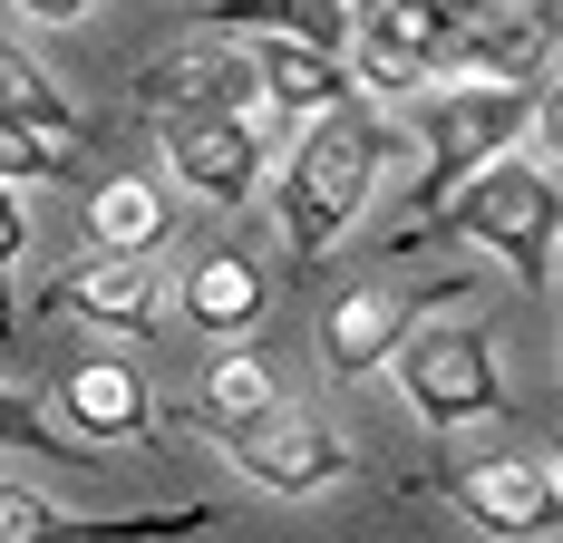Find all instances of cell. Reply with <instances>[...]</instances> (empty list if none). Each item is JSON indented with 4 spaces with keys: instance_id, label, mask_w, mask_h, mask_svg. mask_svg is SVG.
I'll return each instance as SVG.
<instances>
[{
    "instance_id": "17",
    "label": "cell",
    "mask_w": 563,
    "mask_h": 543,
    "mask_svg": "<svg viewBox=\"0 0 563 543\" xmlns=\"http://www.w3.org/2000/svg\"><path fill=\"white\" fill-rule=\"evenodd\" d=\"M88 243H98L108 263H156V253L175 243L166 185H146V175H108V185H88Z\"/></svg>"
},
{
    "instance_id": "9",
    "label": "cell",
    "mask_w": 563,
    "mask_h": 543,
    "mask_svg": "<svg viewBox=\"0 0 563 543\" xmlns=\"http://www.w3.org/2000/svg\"><path fill=\"white\" fill-rule=\"evenodd\" d=\"M136 117L175 126V117H263V88L233 40H175L166 58L136 68Z\"/></svg>"
},
{
    "instance_id": "4",
    "label": "cell",
    "mask_w": 563,
    "mask_h": 543,
    "mask_svg": "<svg viewBox=\"0 0 563 543\" xmlns=\"http://www.w3.org/2000/svg\"><path fill=\"white\" fill-rule=\"evenodd\" d=\"M398 388L428 428H476V418H515L506 398V369L486 350V330H408L398 340Z\"/></svg>"
},
{
    "instance_id": "18",
    "label": "cell",
    "mask_w": 563,
    "mask_h": 543,
    "mask_svg": "<svg viewBox=\"0 0 563 543\" xmlns=\"http://www.w3.org/2000/svg\"><path fill=\"white\" fill-rule=\"evenodd\" d=\"M0 126L30 136V146H49V156H68V165H78V146H88V117L58 98V78L40 68V58H20V49H0Z\"/></svg>"
},
{
    "instance_id": "5",
    "label": "cell",
    "mask_w": 563,
    "mask_h": 543,
    "mask_svg": "<svg viewBox=\"0 0 563 543\" xmlns=\"http://www.w3.org/2000/svg\"><path fill=\"white\" fill-rule=\"evenodd\" d=\"M195 436H214L233 456V476L263 486V495H321V486H340V476L360 466V446H350L331 418H311V408H273V418H253V428H195Z\"/></svg>"
},
{
    "instance_id": "16",
    "label": "cell",
    "mask_w": 563,
    "mask_h": 543,
    "mask_svg": "<svg viewBox=\"0 0 563 543\" xmlns=\"http://www.w3.org/2000/svg\"><path fill=\"white\" fill-rule=\"evenodd\" d=\"M544 40H554L544 10H456L448 68H466V88H525V68L544 58Z\"/></svg>"
},
{
    "instance_id": "19",
    "label": "cell",
    "mask_w": 563,
    "mask_h": 543,
    "mask_svg": "<svg viewBox=\"0 0 563 543\" xmlns=\"http://www.w3.org/2000/svg\"><path fill=\"white\" fill-rule=\"evenodd\" d=\"M282 408V379L263 350H214V369H205V388H195V428H253V418H273Z\"/></svg>"
},
{
    "instance_id": "12",
    "label": "cell",
    "mask_w": 563,
    "mask_h": 543,
    "mask_svg": "<svg viewBox=\"0 0 563 543\" xmlns=\"http://www.w3.org/2000/svg\"><path fill=\"white\" fill-rule=\"evenodd\" d=\"M88 321V330H117V340H156L166 321V291H156V263H108V253H88V263H68L40 291V321Z\"/></svg>"
},
{
    "instance_id": "2",
    "label": "cell",
    "mask_w": 563,
    "mask_h": 543,
    "mask_svg": "<svg viewBox=\"0 0 563 543\" xmlns=\"http://www.w3.org/2000/svg\"><path fill=\"white\" fill-rule=\"evenodd\" d=\"M534 126H544L534 88H428V108H418V185H408V223L389 233V253L408 233H428L456 204V185H476L486 165H506Z\"/></svg>"
},
{
    "instance_id": "22",
    "label": "cell",
    "mask_w": 563,
    "mask_h": 543,
    "mask_svg": "<svg viewBox=\"0 0 563 543\" xmlns=\"http://www.w3.org/2000/svg\"><path fill=\"white\" fill-rule=\"evenodd\" d=\"M68 175H78L68 156H49V146H30V136L0 126V195H20V185H68Z\"/></svg>"
},
{
    "instance_id": "7",
    "label": "cell",
    "mask_w": 563,
    "mask_h": 543,
    "mask_svg": "<svg viewBox=\"0 0 563 543\" xmlns=\"http://www.w3.org/2000/svg\"><path fill=\"white\" fill-rule=\"evenodd\" d=\"M428 486L496 543H544L563 524V486H554L544 456H438Z\"/></svg>"
},
{
    "instance_id": "8",
    "label": "cell",
    "mask_w": 563,
    "mask_h": 543,
    "mask_svg": "<svg viewBox=\"0 0 563 543\" xmlns=\"http://www.w3.org/2000/svg\"><path fill=\"white\" fill-rule=\"evenodd\" d=\"M438 301H466V272H448V281H360L350 301H331V321H321V359H331V379H369V369H389L398 340L428 330Z\"/></svg>"
},
{
    "instance_id": "20",
    "label": "cell",
    "mask_w": 563,
    "mask_h": 543,
    "mask_svg": "<svg viewBox=\"0 0 563 543\" xmlns=\"http://www.w3.org/2000/svg\"><path fill=\"white\" fill-rule=\"evenodd\" d=\"M0 446L40 456V466H68V476H98V466H108L98 446H78L68 428H49V418H40V398H20V388H0Z\"/></svg>"
},
{
    "instance_id": "11",
    "label": "cell",
    "mask_w": 563,
    "mask_h": 543,
    "mask_svg": "<svg viewBox=\"0 0 563 543\" xmlns=\"http://www.w3.org/2000/svg\"><path fill=\"white\" fill-rule=\"evenodd\" d=\"M224 524V505H166V514H78L40 486H0V543H195Z\"/></svg>"
},
{
    "instance_id": "3",
    "label": "cell",
    "mask_w": 563,
    "mask_h": 543,
    "mask_svg": "<svg viewBox=\"0 0 563 543\" xmlns=\"http://www.w3.org/2000/svg\"><path fill=\"white\" fill-rule=\"evenodd\" d=\"M418 243H476V253H496L515 263L525 291H554V175L534 156H506L486 165L476 185H456V204L428 233H408L398 253H418Z\"/></svg>"
},
{
    "instance_id": "14",
    "label": "cell",
    "mask_w": 563,
    "mask_h": 543,
    "mask_svg": "<svg viewBox=\"0 0 563 543\" xmlns=\"http://www.w3.org/2000/svg\"><path fill=\"white\" fill-rule=\"evenodd\" d=\"M233 49H243V68H253V88H263L273 126H282V117H331V108H350V98H360V88H350V68H340V58H321V49H301V40L243 30Z\"/></svg>"
},
{
    "instance_id": "1",
    "label": "cell",
    "mask_w": 563,
    "mask_h": 543,
    "mask_svg": "<svg viewBox=\"0 0 563 543\" xmlns=\"http://www.w3.org/2000/svg\"><path fill=\"white\" fill-rule=\"evenodd\" d=\"M389 156H398V126L369 108V98H350V108L311 117V126L291 136V156H282V185H273V204H282V253H291V272H311V263L340 243V233L360 223V204L379 195Z\"/></svg>"
},
{
    "instance_id": "13",
    "label": "cell",
    "mask_w": 563,
    "mask_h": 543,
    "mask_svg": "<svg viewBox=\"0 0 563 543\" xmlns=\"http://www.w3.org/2000/svg\"><path fill=\"white\" fill-rule=\"evenodd\" d=\"M58 418L78 428V446H156V398H146V379L126 369V359H68L58 369Z\"/></svg>"
},
{
    "instance_id": "15",
    "label": "cell",
    "mask_w": 563,
    "mask_h": 543,
    "mask_svg": "<svg viewBox=\"0 0 563 543\" xmlns=\"http://www.w3.org/2000/svg\"><path fill=\"white\" fill-rule=\"evenodd\" d=\"M175 311H185V321L205 330V340H243V330H253L263 311H273V281H263V272L243 263L233 243H205L195 263L175 272Z\"/></svg>"
},
{
    "instance_id": "10",
    "label": "cell",
    "mask_w": 563,
    "mask_h": 543,
    "mask_svg": "<svg viewBox=\"0 0 563 543\" xmlns=\"http://www.w3.org/2000/svg\"><path fill=\"white\" fill-rule=\"evenodd\" d=\"M156 146H166L175 185H195L214 214H243L273 165V126L263 117H175V126H156Z\"/></svg>"
},
{
    "instance_id": "21",
    "label": "cell",
    "mask_w": 563,
    "mask_h": 543,
    "mask_svg": "<svg viewBox=\"0 0 563 543\" xmlns=\"http://www.w3.org/2000/svg\"><path fill=\"white\" fill-rule=\"evenodd\" d=\"M20 243H30V214H20V195H0V350H30V340H20V291H10Z\"/></svg>"
},
{
    "instance_id": "6",
    "label": "cell",
    "mask_w": 563,
    "mask_h": 543,
    "mask_svg": "<svg viewBox=\"0 0 563 543\" xmlns=\"http://www.w3.org/2000/svg\"><path fill=\"white\" fill-rule=\"evenodd\" d=\"M456 58V10H408V0H379L350 20V88L360 98H428Z\"/></svg>"
}]
</instances>
